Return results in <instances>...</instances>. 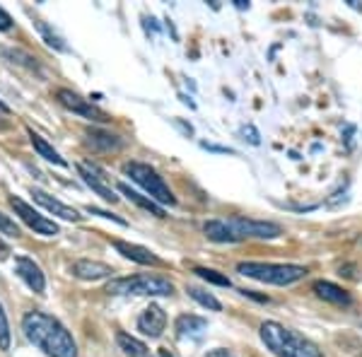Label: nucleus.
Returning <instances> with one entry per match:
<instances>
[{
	"label": "nucleus",
	"instance_id": "1",
	"mask_svg": "<svg viewBox=\"0 0 362 357\" xmlns=\"http://www.w3.org/2000/svg\"><path fill=\"white\" fill-rule=\"evenodd\" d=\"M22 331L29 338V343H34L49 357H78V345H75L73 336L54 316L44 312H29L22 319Z\"/></svg>",
	"mask_w": 362,
	"mask_h": 357
},
{
	"label": "nucleus",
	"instance_id": "11",
	"mask_svg": "<svg viewBox=\"0 0 362 357\" xmlns=\"http://www.w3.org/2000/svg\"><path fill=\"white\" fill-rule=\"evenodd\" d=\"M165 329H167V314H165V309L157 307V304H150V307L138 316V331H143L145 336L160 338Z\"/></svg>",
	"mask_w": 362,
	"mask_h": 357
},
{
	"label": "nucleus",
	"instance_id": "33",
	"mask_svg": "<svg viewBox=\"0 0 362 357\" xmlns=\"http://www.w3.org/2000/svg\"><path fill=\"white\" fill-rule=\"evenodd\" d=\"M0 111H3V114H8V107H5L3 102H0Z\"/></svg>",
	"mask_w": 362,
	"mask_h": 357
},
{
	"label": "nucleus",
	"instance_id": "19",
	"mask_svg": "<svg viewBox=\"0 0 362 357\" xmlns=\"http://www.w3.org/2000/svg\"><path fill=\"white\" fill-rule=\"evenodd\" d=\"M119 191L124 193V196L131 203H136L138 208H143V210H148V213H153L155 218H165V208L157 206V203L150 196H143V193H138L136 189H131V186H126V184H119Z\"/></svg>",
	"mask_w": 362,
	"mask_h": 357
},
{
	"label": "nucleus",
	"instance_id": "2",
	"mask_svg": "<svg viewBox=\"0 0 362 357\" xmlns=\"http://www.w3.org/2000/svg\"><path fill=\"white\" fill-rule=\"evenodd\" d=\"M261 341L278 357H324L321 350L305 336L293 329H285L278 321H264L261 324Z\"/></svg>",
	"mask_w": 362,
	"mask_h": 357
},
{
	"label": "nucleus",
	"instance_id": "13",
	"mask_svg": "<svg viewBox=\"0 0 362 357\" xmlns=\"http://www.w3.org/2000/svg\"><path fill=\"white\" fill-rule=\"evenodd\" d=\"M174 329L181 338H201L203 333L208 331V321L203 316H194V314H181L174 324Z\"/></svg>",
	"mask_w": 362,
	"mask_h": 357
},
{
	"label": "nucleus",
	"instance_id": "32",
	"mask_svg": "<svg viewBox=\"0 0 362 357\" xmlns=\"http://www.w3.org/2000/svg\"><path fill=\"white\" fill-rule=\"evenodd\" d=\"M235 3H237V8H239V10H244V8H249V3H244V0H235Z\"/></svg>",
	"mask_w": 362,
	"mask_h": 357
},
{
	"label": "nucleus",
	"instance_id": "22",
	"mask_svg": "<svg viewBox=\"0 0 362 357\" xmlns=\"http://www.w3.org/2000/svg\"><path fill=\"white\" fill-rule=\"evenodd\" d=\"M186 292H189V295L194 297V300H196L198 304H201V307L213 309V312H220V309H223V307H220V302L215 300V297L210 295V292H206V290H201V288H189Z\"/></svg>",
	"mask_w": 362,
	"mask_h": 357
},
{
	"label": "nucleus",
	"instance_id": "24",
	"mask_svg": "<svg viewBox=\"0 0 362 357\" xmlns=\"http://www.w3.org/2000/svg\"><path fill=\"white\" fill-rule=\"evenodd\" d=\"M37 29H39V34H42V37H44V42L49 44L51 49H56V51H66V49H68V46L63 44V39L58 37V34L51 32V29L46 27L44 22H37Z\"/></svg>",
	"mask_w": 362,
	"mask_h": 357
},
{
	"label": "nucleus",
	"instance_id": "20",
	"mask_svg": "<svg viewBox=\"0 0 362 357\" xmlns=\"http://www.w3.org/2000/svg\"><path fill=\"white\" fill-rule=\"evenodd\" d=\"M116 343H119V348L124 350V355H128V357H153L148 345L143 341H138V338L128 336L124 331L116 333Z\"/></svg>",
	"mask_w": 362,
	"mask_h": 357
},
{
	"label": "nucleus",
	"instance_id": "23",
	"mask_svg": "<svg viewBox=\"0 0 362 357\" xmlns=\"http://www.w3.org/2000/svg\"><path fill=\"white\" fill-rule=\"evenodd\" d=\"M194 273L198 278H203L206 283H213V285H223V288H230V278L218 271H210V268H194Z\"/></svg>",
	"mask_w": 362,
	"mask_h": 357
},
{
	"label": "nucleus",
	"instance_id": "4",
	"mask_svg": "<svg viewBox=\"0 0 362 357\" xmlns=\"http://www.w3.org/2000/svg\"><path fill=\"white\" fill-rule=\"evenodd\" d=\"M109 295H136V297H169L174 285L160 275H133V278H116L107 285Z\"/></svg>",
	"mask_w": 362,
	"mask_h": 357
},
{
	"label": "nucleus",
	"instance_id": "17",
	"mask_svg": "<svg viewBox=\"0 0 362 357\" xmlns=\"http://www.w3.org/2000/svg\"><path fill=\"white\" fill-rule=\"evenodd\" d=\"M203 232H206V237L210 242H218V244L239 242V237L235 234V230L227 225V220H208L206 225H203Z\"/></svg>",
	"mask_w": 362,
	"mask_h": 357
},
{
	"label": "nucleus",
	"instance_id": "10",
	"mask_svg": "<svg viewBox=\"0 0 362 357\" xmlns=\"http://www.w3.org/2000/svg\"><path fill=\"white\" fill-rule=\"evenodd\" d=\"M15 273L25 280L29 290L39 292V295L46 290V278L42 273V268H39L32 259H27V256H17L15 259Z\"/></svg>",
	"mask_w": 362,
	"mask_h": 357
},
{
	"label": "nucleus",
	"instance_id": "9",
	"mask_svg": "<svg viewBox=\"0 0 362 357\" xmlns=\"http://www.w3.org/2000/svg\"><path fill=\"white\" fill-rule=\"evenodd\" d=\"M78 169H80V177L85 179V184L90 186V189L95 191L97 196H102L107 203H116V201H119V196H116V193L107 186L109 177L97 165H87V162H83V165H78Z\"/></svg>",
	"mask_w": 362,
	"mask_h": 357
},
{
	"label": "nucleus",
	"instance_id": "30",
	"mask_svg": "<svg viewBox=\"0 0 362 357\" xmlns=\"http://www.w3.org/2000/svg\"><path fill=\"white\" fill-rule=\"evenodd\" d=\"M10 27H13V20H10V15L0 8V29H3V32H8Z\"/></svg>",
	"mask_w": 362,
	"mask_h": 357
},
{
	"label": "nucleus",
	"instance_id": "26",
	"mask_svg": "<svg viewBox=\"0 0 362 357\" xmlns=\"http://www.w3.org/2000/svg\"><path fill=\"white\" fill-rule=\"evenodd\" d=\"M0 232H3V234H8V237H20V227H17V222L15 220H10L8 218V215H5V213H0Z\"/></svg>",
	"mask_w": 362,
	"mask_h": 357
},
{
	"label": "nucleus",
	"instance_id": "12",
	"mask_svg": "<svg viewBox=\"0 0 362 357\" xmlns=\"http://www.w3.org/2000/svg\"><path fill=\"white\" fill-rule=\"evenodd\" d=\"M32 196H34V201L39 203L42 208H46L49 213H54L58 215V218H63V220H70V222H78L83 215L78 213L75 208H70L66 206V203H61V201H56V198H51L49 193H44V191H39V189H34L32 191Z\"/></svg>",
	"mask_w": 362,
	"mask_h": 357
},
{
	"label": "nucleus",
	"instance_id": "16",
	"mask_svg": "<svg viewBox=\"0 0 362 357\" xmlns=\"http://www.w3.org/2000/svg\"><path fill=\"white\" fill-rule=\"evenodd\" d=\"M87 143H90V148L97 152H119L124 148V140L119 136L107 133V131H97V128H92V131L87 133Z\"/></svg>",
	"mask_w": 362,
	"mask_h": 357
},
{
	"label": "nucleus",
	"instance_id": "7",
	"mask_svg": "<svg viewBox=\"0 0 362 357\" xmlns=\"http://www.w3.org/2000/svg\"><path fill=\"white\" fill-rule=\"evenodd\" d=\"M227 225L235 230V234L239 239L247 237H256V239H276L283 234L280 225L276 222H261V220H247V218H230Z\"/></svg>",
	"mask_w": 362,
	"mask_h": 357
},
{
	"label": "nucleus",
	"instance_id": "6",
	"mask_svg": "<svg viewBox=\"0 0 362 357\" xmlns=\"http://www.w3.org/2000/svg\"><path fill=\"white\" fill-rule=\"evenodd\" d=\"M56 99L68 111H73V114L83 116V119H87V121H95V124H107V121H112V119H109L107 111H102L99 107H95V104H92L90 99L80 97L78 92H73V90H58L56 92Z\"/></svg>",
	"mask_w": 362,
	"mask_h": 357
},
{
	"label": "nucleus",
	"instance_id": "29",
	"mask_svg": "<svg viewBox=\"0 0 362 357\" xmlns=\"http://www.w3.org/2000/svg\"><path fill=\"white\" fill-rule=\"evenodd\" d=\"M203 148L210 150V152H223V155H235V150L232 148H220V145H213V143H201Z\"/></svg>",
	"mask_w": 362,
	"mask_h": 357
},
{
	"label": "nucleus",
	"instance_id": "5",
	"mask_svg": "<svg viewBox=\"0 0 362 357\" xmlns=\"http://www.w3.org/2000/svg\"><path fill=\"white\" fill-rule=\"evenodd\" d=\"M124 172L131 177V181H136L145 193H150V198H153L157 206L165 208V206H174V203H177L172 189H169L165 184V179H162L150 165H143V162H128L124 167Z\"/></svg>",
	"mask_w": 362,
	"mask_h": 357
},
{
	"label": "nucleus",
	"instance_id": "27",
	"mask_svg": "<svg viewBox=\"0 0 362 357\" xmlns=\"http://www.w3.org/2000/svg\"><path fill=\"white\" fill-rule=\"evenodd\" d=\"M244 136V140H249L251 145H259L261 138H259V131H256L254 126H242V131H239Z\"/></svg>",
	"mask_w": 362,
	"mask_h": 357
},
{
	"label": "nucleus",
	"instance_id": "14",
	"mask_svg": "<svg viewBox=\"0 0 362 357\" xmlns=\"http://www.w3.org/2000/svg\"><path fill=\"white\" fill-rule=\"evenodd\" d=\"M314 292H317V297H321L324 302H331V304H336V307H348V304L353 302L346 290L329 283V280H317V283H314Z\"/></svg>",
	"mask_w": 362,
	"mask_h": 357
},
{
	"label": "nucleus",
	"instance_id": "28",
	"mask_svg": "<svg viewBox=\"0 0 362 357\" xmlns=\"http://www.w3.org/2000/svg\"><path fill=\"white\" fill-rule=\"evenodd\" d=\"M92 215H99V218H107V220H114V222H119V225H126V220H121L119 215H112V213H107V210H99V208H87Z\"/></svg>",
	"mask_w": 362,
	"mask_h": 357
},
{
	"label": "nucleus",
	"instance_id": "25",
	"mask_svg": "<svg viewBox=\"0 0 362 357\" xmlns=\"http://www.w3.org/2000/svg\"><path fill=\"white\" fill-rule=\"evenodd\" d=\"M10 348V324H8V316H5V309L0 304V350H8Z\"/></svg>",
	"mask_w": 362,
	"mask_h": 357
},
{
	"label": "nucleus",
	"instance_id": "18",
	"mask_svg": "<svg viewBox=\"0 0 362 357\" xmlns=\"http://www.w3.org/2000/svg\"><path fill=\"white\" fill-rule=\"evenodd\" d=\"M73 273L78 275L80 280H99V278H109L114 271H112V266H107V263L83 259L73 266Z\"/></svg>",
	"mask_w": 362,
	"mask_h": 357
},
{
	"label": "nucleus",
	"instance_id": "8",
	"mask_svg": "<svg viewBox=\"0 0 362 357\" xmlns=\"http://www.w3.org/2000/svg\"><path fill=\"white\" fill-rule=\"evenodd\" d=\"M10 206H13L15 215H20V220L25 222L29 230H34L37 234H46V237H54V234L61 232L54 220H46L44 215H39L32 206H27V203L22 201V198L13 196V198H10Z\"/></svg>",
	"mask_w": 362,
	"mask_h": 357
},
{
	"label": "nucleus",
	"instance_id": "3",
	"mask_svg": "<svg viewBox=\"0 0 362 357\" xmlns=\"http://www.w3.org/2000/svg\"><path fill=\"white\" fill-rule=\"evenodd\" d=\"M237 271L244 278L259 280V283L268 285H293L297 280H302L307 275V268L302 266H290V263H239Z\"/></svg>",
	"mask_w": 362,
	"mask_h": 357
},
{
	"label": "nucleus",
	"instance_id": "31",
	"mask_svg": "<svg viewBox=\"0 0 362 357\" xmlns=\"http://www.w3.org/2000/svg\"><path fill=\"white\" fill-rule=\"evenodd\" d=\"M208 357H232V355H227L225 350H218V353H210Z\"/></svg>",
	"mask_w": 362,
	"mask_h": 357
},
{
	"label": "nucleus",
	"instance_id": "15",
	"mask_svg": "<svg viewBox=\"0 0 362 357\" xmlns=\"http://www.w3.org/2000/svg\"><path fill=\"white\" fill-rule=\"evenodd\" d=\"M114 249L119 251L121 256H126V259H131L136 263H143V266H160V259H157L155 254H150L145 247H138V244H128V242H119V239H116Z\"/></svg>",
	"mask_w": 362,
	"mask_h": 357
},
{
	"label": "nucleus",
	"instance_id": "21",
	"mask_svg": "<svg viewBox=\"0 0 362 357\" xmlns=\"http://www.w3.org/2000/svg\"><path fill=\"white\" fill-rule=\"evenodd\" d=\"M29 140H32L34 150H37L39 155L44 157V160L54 162V165H61V167H66V160H63V157L58 155V152H56L54 148H51V145L46 143V140H44L42 136H37V133H34V131H29Z\"/></svg>",
	"mask_w": 362,
	"mask_h": 357
}]
</instances>
